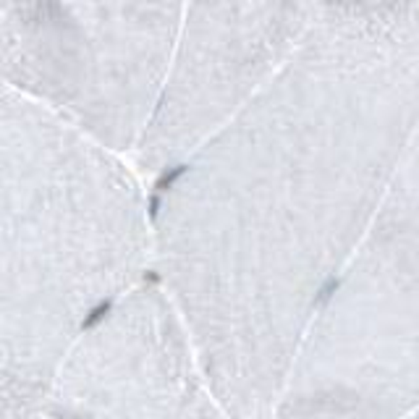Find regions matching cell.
Listing matches in <instances>:
<instances>
[{
    "label": "cell",
    "instance_id": "cell-3",
    "mask_svg": "<svg viewBox=\"0 0 419 419\" xmlns=\"http://www.w3.org/2000/svg\"><path fill=\"white\" fill-rule=\"evenodd\" d=\"M323 296L328 304L309 320L275 414L406 417L419 406V131L375 220Z\"/></svg>",
    "mask_w": 419,
    "mask_h": 419
},
{
    "label": "cell",
    "instance_id": "cell-1",
    "mask_svg": "<svg viewBox=\"0 0 419 419\" xmlns=\"http://www.w3.org/2000/svg\"><path fill=\"white\" fill-rule=\"evenodd\" d=\"M383 13L312 21L152 210L163 294L233 419L278 403L419 131V21Z\"/></svg>",
    "mask_w": 419,
    "mask_h": 419
},
{
    "label": "cell",
    "instance_id": "cell-2",
    "mask_svg": "<svg viewBox=\"0 0 419 419\" xmlns=\"http://www.w3.org/2000/svg\"><path fill=\"white\" fill-rule=\"evenodd\" d=\"M152 210L121 155L0 82V419H45L94 323L145 283Z\"/></svg>",
    "mask_w": 419,
    "mask_h": 419
},
{
    "label": "cell",
    "instance_id": "cell-4",
    "mask_svg": "<svg viewBox=\"0 0 419 419\" xmlns=\"http://www.w3.org/2000/svg\"><path fill=\"white\" fill-rule=\"evenodd\" d=\"M179 13L173 3H0V82L111 152L137 150Z\"/></svg>",
    "mask_w": 419,
    "mask_h": 419
}]
</instances>
